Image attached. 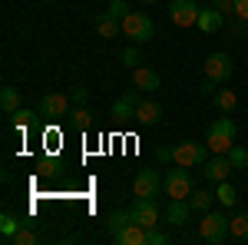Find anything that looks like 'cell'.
<instances>
[{
	"label": "cell",
	"instance_id": "cell-36",
	"mask_svg": "<svg viewBox=\"0 0 248 245\" xmlns=\"http://www.w3.org/2000/svg\"><path fill=\"white\" fill-rule=\"evenodd\" d=\"M155 159H159V163H172V149H169V146L155 149Z\"/></svg>",
	"mask_w": 248,
	"mask_h": 245
},
{
	"label": "cell",
	"instance_id": "cell-8",
	"mask_svg": "<svg viewBox=\"0 0 248 245\" xmlns=\"http://www.w3.org/2000/svg\"><path fill=\"white\" fill-rule=\"evenodd\" d=\"M129 215H133V222H139L142 229H155V226H159L162 209H159L155 199H136L133 206H129Z\"/></svg>",
	"mask_w": 248,
	"mask_h": 245
},
{
	"label": "cell",
	"instance_id": "cell-18",
	"mask_svg": "<svg viewBox=\"0 0 248 245\" xmlns=\"http://www.w3.org/2000/svg\"><path fill=\"white\" fill-rule=\"evenodd\" d=\"M96 33L103 40H113L116 33H123V20L109 17V14H103V17H96Z\"/></svg>",
	"mask_w": 248,
	"mask_h": 245
},
{
	"label": "cell",
	"instance_id": "cell-22",
	"mask_svg": "<svg viewBox=\"0 0 248 245\" xmlns=\"http://www.w3.org/2000/svg\"><path fill=\"white\" fill-rule=\"evenodd\" d=\"M10 242H14V245H37V242H40V232L33 229V222H23Z\"/></svg>",
	"mask_w": 248,
	"mask_h": 245
},
{
	"label": "cell",
	"instance_id": "cell-3",
	"mask_svg": "<svg viewBox=\"0 0 248 245\" xmlns=\"http://www.w3.org/2000/svg\"><path fill=\"white\" fill-rule=\"evenodd\" d=\"M169 149H172V163L175 166H189V169L205 166L209 163V152H212L205 143H195V139H182V143H175Z\"/></svg>",
	"mask_w": 248,
	"mask_h": 245
},
{
	"label": "cell",
	"instance_id": "cell-21",
	"mask_svg": "<svg viewBox=\"0 0 248 245\" xmlns=\"http://www.w3.org/2000/svg\"><path fill=\"white\" fill-rule=\"evenodd\" d=\"M0 110L3 113H17L20 110V90L17 86H3L0 90Z\"/></svg>",
	"mask_w": 248,
	"mask_h": 245
},
{
	"label": "cell",
	"instance_id": "cell-32",
	"mask_svg": "<svg viewBox=\"0 0 248 245\" xmlns=\"http://www.w3.org/2000/svg\"><path fill=\"white\" fill-rule=\"evenodd\" d=\"M169 242H172V235H169V232H162L159 226L149 229V245H169Z\"/></svg>",
	"mask_w": 248,
	"mask_h": 245
},
{
	"label": "cell",
	"instance_id": "cell-16",
	"mask_svg": "<svg viewBox=\"0 0 248 245\" xmlns=\"http://www.w3.org/2000/svg\"><path fill=\"white\" fill-rule=\"evenodd\" d=\"M225 20H229V17H225L222 10H215V7H202L195 27H199L202 33H215V30H222V27H225Z\"/></svg>",
	"mask_w": 248,
	"mask_h": 245
},
{
	"label": "cell",
	"instance_id": "cell-1",
	"mask_svg": "<svg viewBox=\"0 0 248 245\" xmlns=\"http://www.w3.org/2000/svg\"><path fill=\"white\" fill-rule=\"evenodd\" d=\"M235 136H238L235 119L232 116H218L215 123H209V130H205V146L212 152H218V156H229V149L235 146Z\"/></svg>",
	"mask_w": 248,
	"mask_h": 245
},
{
	"label": "cell",
	"instance_id": "cell-5",
	"mask_svg": "<svg viewBox=\"0 0 248 245\" xmlns=\"http://www.w3.org/2000/svg\"><path fill=\"white\" fill-rule=\"evenodd\" d=\"M162 189H166V196H172V199H189L192 189H195L189 166H175V169H166V176H162Z\"/></svg>",
	"mask_w": 248,
	"mask_h": 245
},
{
	"label": "cell",
	"instance_id": "cell-15",
	"mask_svg": "<svg viewBox=\"0 0 248 245\" xmlns=\"http://www.w3.org/2000/svg\"><path fill=\"white\" fill-rule=\"evenodd\" d=\"M133 119L139 126H155V123L162 119V103H155V99H139Z\"/></svg>",
	"mask_w": 248,
	"mask_h": 245
},
{
	"label": "cell",
	"instance_id": "cell-12",
	"mask_svg": "<svg viewBox=\"0 0 248 245\" xmlns=\"http://www.w3.org/2000/svg\"><path fill=\"white\" fill-rule=\"evenodd\" d=\"M232 169H235V166H232L229 156H218V152H215L209 163H205V182H215V186H218V182H225V179H229Z\"/></svg>",
	"mask_w": 248,
	"mask_h": 245
},
{
	"label": "cell",
	"instance_id": "cell-25",
	"mask_svg": "<svg viewBox=\"0 0 248 245\" xmlns=\"http://www.w3.org/2000/svg\"><path fill=\"white\" fill-rule=\"evenodd\" d=\"M215 199L229 209V206H235V202H238V192H235V186L225 179V182H218V189H215Z\"/></svg>",
	"mask_w": 248,
	"mask_h": 245
},
{
	"label": "cell",
	"instance_id": "cell-24",
	"mask_svg": "<svg viewBox=\"0 0 248 245\" xmlns=\"http://www.w3.org/2000/svg\"><path fill=\"white\" fill-rule=\"evenodd\" d=\"M20 226H23V222H20L17 215L3 212V215H0V235H3V242H10V239L17 235V229H20Z\"/></svg>",
	"mask_w": 248,
	"mask_h": 245
},
{
	"label": "cell",
	"instance_id": "cell-10",
	"mask_svg": "<svg viewBox=\"0 0 248 245\" xmlns=\"http://www.w3.org/2000/svg\"><path fill=\"white\" fill-rule=\"evenodd\" d=\"M40 116L43 119H63V116H70V96L66 93H46L40 99Z\"/></svg>",
	"mask_w": 248,
	"mask_h": 245
},
{
	"label": "cell",
	"instance_id": "cell-6",
	"mask_svg": "<svg viewBox=\"0 0 248 245\" xmlns=\"http://www.w3.org/2000/svg\"><path fill=\"white\" fill-rule=\"evenodd\" d=\"M162 189V176L159 169H139L133 179V196L136 199H155Z\"/></svg>",
	"mask_w": 248,
	"mask_h": 245
},
{
	"label": "cell",
	"instance_id": "cell-9",
	"mask_svg": "<svg viewBox=\"0 0 248 245\" xmlns=\"http://www.w3.org/2000/svg\"><path fill=\"white\" fill-rule=\"evenodd\" d=\"M199 3L195 0H172L169 3V17L175 27H195L199 23Z\"/></svg>",
	"mask_w": 248,
	"mask_h": 245
},
{
	"label": "cell",
	"instance_id": "cell-33",
	"mask_svg": "<svg viewBox=\"0 0 248 245\" xmlns=\"http://www.w3.org/2000/svg\"><path fill=\"white\" fill-rule=\"evenodd\" d=\"M106 14H109V17H116V20H123L126 14H129V7H126V0H113V3L106 7Z\"/></svg>",
	"mask_w": 248,
	"mask_h": 245
},
{
	"label": "cell",
	"instance_id": "cell-20",
	"mask_svg": "<svg viewBox=\"0 0 248 245\" xmlns=\"http://www.w3.org/2000/svg\"><path fill=\"white\" fill-rule=\"evenodd\" d=\"M212 202H215V192H209V189H192L189 206L195 209V212H209Z\"/></svg>",
	"mask_w": 248,
	"mask_h": 245
},
{
	"label": "cell",
	"instance_id": "cell-30",
	"mask_svg": "<svg viewBox=\"0 0 248 245\" xmlns=\"http://www.w3.org/2000/svg\"><path fill=\"white\" fill-rule=\"evenodd\" d=\"M229 159H232V166H235V169H248V149H245V146H232Z\"/></svg>",
	"mask_w": 248,
	"mask_h": 245
},
{
	"label": "cell",
	"instance_id": "cell-4",
	"mask_svg": "<svg viewBox=\"0 0 248 245\" xmlns=\"http://www.w3.org/2000/svg\"><path fill=\"white\" fill-rule=\"evenodd\" d=\"M199 239L209 245H222L229 239V215L225 212H202V222H199Z\"/></svg>",
	"mask_w": 248,
	"mask_h": 245
},
{
	"label": "cell",
	"instance_id": "cell-31",
	"mask_svg": "<svg viewBox=\"0 0 248 245\" xmlns=\"http://www.w3.org/2000/svg\"><path fill=\"white\" fill-rule=\"evenodd\" d=\"M119 60H123V63H126V66H139V63H142V53H139V43H133V47H126V50H123V53H119Z\"/></svg>",
	"mask_w": 248,
	"mask_h": 245
},
{
	"label": "cell",
	"instance_id": "cell-7",
	"mask_svg": "<svg viewBox=\"0 0 248 245\" xmlns=\"http://www.w3.org/2000/svg\"><path fill=\"white\" fill-rule=\"evenodd\" d=\"M232 70H235V63H232L229 53H212V57H205V80H212V83L225 86L232 80Z\"/></svg>",
	"mask_w": 248,
	"mask_h": 245
},
{
	"label": "cell",
	"instance_id": "cell-23",
	"mask_svg": "<svg viewBox=\"0 0 248 245\" xmlns=\"http://www.w3.org/2000/svg\"><path fill=\"white\" fill-rule=\"evenodd\" d=\"M66 119H70L77 130H90V126H93V113H90L83 103H77V106H73V113L66 116Z\"/></svg>",
	"mask_w": 248,
	"mask_h": 245
},
{
	"label": "cell",
	"instance_id": "cell-13",
	"mask_svg": "<svg viewBox=\"0 0 248 245\" xmlns=\"http://www.w3.org/2000/svg\"><path fill=\"white\" fill-rule=\"evenodd\" d=\"M139 93H142V90H126V93L119 96V99H116L113 103V110H109V116H113V119H129V116H136V106H139Z\"/></svg>",
	"mask_w": 248,
	"mask_h": 245
},
{
	"label": "cell",
	"instance_id": "cell-34",
	"mask_svg": "<svg viewBox=\"0 0 248 245\" xmlns=\"http://www.w3.org/2000/svg\"><path fill=\"white\" fill-rule=\"evenodd\" d=\"M86 96H90L86 86H73V103H86Z\"/></svg>",
	"mask_w": 248,
	"mask_h": 245
},
{
	"label": "cell",
	"instance_id": "cell-29",
	"mask_svg": "<svg viewBox=\"0 0 248 245\" xmlns=\"http://www.w3.org/2000/svg\"><path fill=\"white\" fill-rule=\"evenodd\" d=\"M14 116V119H10V123H14V130H30V123H33V119H37V113H30V110H17V113H10Z\"/></svg>",
	"mask_w": 248,
	"mask_h": 245
},
{
	"label": "cell",
	"instance_id": "cell-19",
	"mask_svg": "<svg viewBox=\"0 0 248 245\" xmlns=\"http://www.w3.org/2000/svg\"><path fill=\"white\" fill-rule=\"evenodd\" d=\"M229 235L235 242H248V212H235L229 219Z\"/></svg>",
	"mask_w": 248,
	"mask_h": 245
},
{
	"label": "cell",
	"instance_id": "cell-26",
	"mask_svg": "<svg viewBox=\"0 0 248 245\" xmlns=\"http://www.w3.org/2000/svg\"><path fill=\"white\" fill-rule=\"evenodd\" d=\"M215 106H218L222 113H232V110L238 106V93H235V90H218V93H215Z\"/></svg>",
	"mask_w": 248,
	"mask_h": 245
},
{
	"label": "cell",
	"instance_id": "cell-28",
	"mask_svg": "<svg viewBox=\"0 0 248 245\" xmlns=\"http://www.w3.org/2000/svg\"><path fill=\"white\" fill-rule=\"evenodd\" d=\"M225 27H229L232 37H248V20H242L238 14H232V17L225 20Z\"/></svg>",
	"mask_w": 248,
	"mask_h": 245
},
{
	"label": "cell",
	"instance_id": "cell-35",
	"mask_svg": "<svg viewBox=\"0 0 248 245\" xmlns=\"http://www.w3.org/2000/svg\"><path fill=\"white\" fill-rule=\"evenodd\" d=\"M235 14L242 20H248V0H235Z\"/></svg>",
	"mask_w": 248,
	"mask_h": 245
},
{
	"label": "cell",
	"instance_id": "cell-2",
	"mask_svg": "<svg viewBox=\"0 0 248 245\" xmlns=\"http://www.w3.org/2000/svg\"><path fill=\"white\" fill-rule=\"evenodd\" d=\"M123 33H126L129 43H149L155 37V20L142 10H129L123 17Z\"/></svg>",
	"mask_w": 248,
	"mask_h": 245
},
{
	"label": "cell",
	"instance_id": "cell-11",
	"mask_svg": "<svg viewBox=\"0 0 248 245\" xmlns=\"http://www.w3.org/2000/svg\"><path fill=\"white\" fill-rule=\"evenodd\" d=\"M113 242L116 245H149V229H142L139 222H129L119 232H113Z\"/></svg>",
	"mask_w": 248,
	"mask_h": 245
},
{
	"label": "cell",
	"instance_id": "cell-14",
	"mask_svg": "<svg viewBox=\"0 0 248 245\" xmlns=\"http://www.w3.org/2000/svg\"><path fill=\"white\" fill-rule=\"evenodd\" d=\"M192 212H195V209L189 206V199H172L169 206H166V222H169L172 229H186Z\"/></svg>",
	"mask_w": 248,
	"mask_h": 245
},
{
	"label": "cell",
	"instance_id": "cell-27",
	"mask_svg": "<svg viewBox=\"0 0 248 245\" xmlns=\"http://www.w3.org/2000/svg\"><path fill=\"white\" fill-rule=\"evenodd\" d=\"M129 222H133L129 209H126V212H109V215H106V229H109V232H119L123 226H129Z\"/></svg>",
	"mask_w": 248,
	"mask_h": 245
},
{
	"label": "cell",
	"instance_id": "cell-17",
	"mask_svg": "<svg viewBox=\"0 0 248 245\" xmlns=\"http://www.w3.org/2000/svg\"><path fill=\"white\" fill-rule=\"evenodd\" d=\"M133 86L136 90H159V73L149 66H136L133 70Z\"/></svg>",
	"mask_w": 248,
	"mask_h": 245
},
{
	"label": "cell",
	"instance_id": "cell-37",
	"mask_svg": "<svg viewBox=\"0 0 248 245\" xmlns=\"http://www.w3.org/2000/svg\"><path fill=\"white\" fill-rule=\"evenodd\" d=\"M142 3H153V0H142Z\"/></svg>",
	"mask_w": 248,
	"mask_h": 245
}]
</instances>
